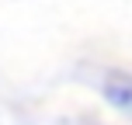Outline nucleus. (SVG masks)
Returning a JSON list of instances; mask_svg holds the SVG:
<instances>
[{
	"mask_svg": "<svg viewBox=\"0 0 132 125\" xmlns=\"http://www.w3.org/2000/svg\"><path fill=\"white\" fill-rule=\"evenodd\" d=\"M101 90H104V97L111 101L115 108H122V111H132V77L129 73H108L104 84H101Z\"/></svg>",
	"mask_w": 132,
	"mask_h": 125,
	"instance_id": "1",
	"label": "nucleus"
}]
</instances>
